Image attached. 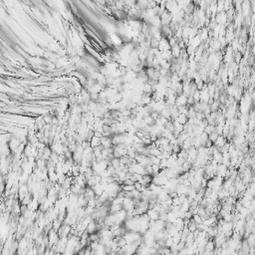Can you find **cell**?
Segmentation results:
<instances>
[{
  "label": "cell",
  "instance_id": "3",
  "mask_svg": "<svg viewBox=\"0 0 255 255\" xmlns=\"http://www.w3.org/2000/svg\"><path fill=\"white\" fill-rule=\"evenodd\" d=\"M95 255H108L107 251H106V247L103 244H99L98 248L96 249V251H94Z\"/></svg>",
  "mask_w": 255,
  "mask_h": 255
},
{
  "label": "cell",
  "instance_id": "1",
  "mask_svg": "<svg viewBox=\"0 0 255 255\" xmlns=\"http://www.w3.org/2000/svg\"><path fill=\"white\" fill-rule=\"evenodd\" d=\"M187 97L184 94L179 95L177 97V100H175V104L177 105V107H184V106H186L187 104Z\"/></svg>",
  "mask_w": 255,
  "mask_h": 255
},
{
  "label": "cell",
  "instance_id": "2",
  "mask_svg": "<svg viewBox=\"0 0 255 255\" xmlns=\"http://www.w3.org/2000/svg\"><path fill=\"white\" fill-rule=\"evenodd\" d=\"M226 139H225V136H219L218 137V139L215 141V143H214V146H216L217 148H223L225 145H226Z\"/></svg>",
  "mask_w": 255,
  "mask_h": 255
},
{
  "label": "cell",
  "instance_id": "5",
  "mask_svg": "<svg viewBox=\"0 0 255 255\" xmlns=\"http://www.w3.org/2000/svg\"><path fill=\"white\" fill-rule=\"evenodd\" d=\"M100 234H99V232H97V233H93V234H90L89 235V240L90 242H93V241H99L100 240Z\"/></svg>",
  "mask_w": 255,
  "mask_h": 255
},
{
  "label": "cell",
  "instance_id": "6",
  "mask_svg": "<svg viewBox=\"0 0 255 255\" xmlns=\"http://www.w3.org/2000/svg\"><path fill=\"white\" fill-rule=\"evenodd\" d=\"M99 244H100V242H99V241H93V242H90L89 247L91 248L92 251H96V249L98 248Z\"/></svg>",
  "mask_w": 255,
  "mask_h": 255
},
{
  "label": "cell",
  "instance_id": "4",
  "mask_svg": "<svg viewBox=\"0 0 255 255\" xmlns=\"http://www.w3.org/2000/svg\"><path fill=\"white\" fill-rule=\"evenodd\" d=\"M122 190L125 192H130V191H134L136 189V186H128V184H122Z\"/></svg>",
  "mask_w": 255,
  "mask_h": 255
}]
</instances>
